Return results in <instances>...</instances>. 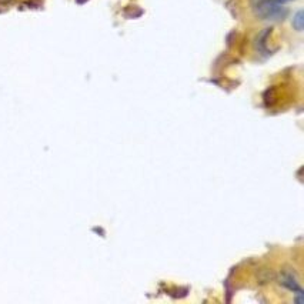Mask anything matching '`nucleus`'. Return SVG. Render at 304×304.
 <instances>
[{
  "label": "nucleus",
  "mask_w": 304,
  "mask_h": 304,
  "mask_svg": "<svg viewBox=\"0 0 304 304\" xmlns=\"http://www.w3.org/2000/svg\"><path fill=\"white\" fill-rule=\"evenodd\" d=\"M254 15L261 20H283L287 15V9L283 6V3L277 0H259L254 5Z\"/></svg>",
  "instance_id": "obj_1"
},
{
  "label": "nucleus",
  "mask_w": 304,
  "mask_h": 304,
  "mask_svg": "<svg viewBox=\"0 0 304 304\" xmlns=\"http://www.w3.org/2000/svg\"><path fill=\"white\" fill-rule=\"evenodd\" d=\"M280 284H283L284 287H287V289H290V290H297V291H301V290H300V286H298V283H297V280L291 274H283L282 277H280Z\"/></svg>",
  "instance_id": "obj_2"
},
{
  "label": "nucleus",
  "mask_w": 304,
  "mask_h": 304,
  "mask_svg": "<svg viewBox=\"0 0 304 304\" xmlns=\"http://www.w3.org/2000/svg\"><path fill=\"white\" fill-rule=\"evenodd\" d=\"M293 27L297 30V32H303L304 29V13L303 10H298L296 15L293 16Z\"/></svg>",
  "instance_id": "obj_3"
},
{
  "label": "nucleus",
  "mask_w": 304,
  "mask_h": 304,
  "mask_svg": "<svg viewBox=\"0 0 304 304\" xmlns=\"http://www.w3.org/2000/svg\"><path fill=\"white\" fill-rule=\"evenodd\" d=\"M9 0H0V3H8Z\"/></svg>",
  "instance_id": "obj_4"
}]
</instances>
